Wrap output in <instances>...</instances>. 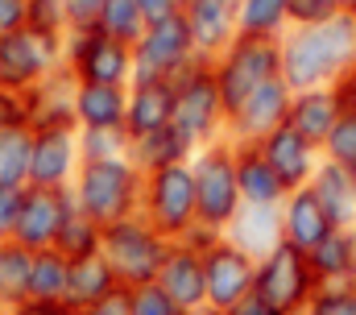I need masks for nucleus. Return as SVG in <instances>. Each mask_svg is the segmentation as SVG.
Listing matches in <instances>:
<instances>
[{
	"instance_id": "obj_1",
	"label": "nucleus",
	"mask_w": 356,
	"mask_h": 315,
	"mask_svg": "<svg viewBox=\"0 0 356 315\" xmlns=\"http://www.w3.org/2000/svg\"><path fill=\"white\" fill-rule=\"evenodd\" d=\"M277 50H282V79L290 91L336 87V79L356 63V21L340 13L323 25H294L286 29Z\"/></svg>"
},
{
	"instance_id": "obj_2",
	"label": "nucleus",
	"mask_w": 356,
	"mask_h": 315,
	"mask_svg": "<svg viewBox=\"0 0 356 315\" xmlns=\"http://www.w3.org/2000/svg\"><path fill=\"white\" fill-rule=\"evenodd\" d=\"M141 187H145V170L133 158L83 162L71 183V199L79 212H88L95 224L108 229L116 220L141 216Z\"/></svg>"
},
{
	"instance_id": "obj_3",
	"label": "nucleus",
	"mask_w": 356,
	"mask_h": 315,
	"mask_svg": "<svg viewBox=\"0 0 356 315\" xmlns=\"http://www.w3.org/2000/svg\"><path fill=\"white\" fill-rule=\"evenodd\" d=\"M170 245L166 236L158 233L145 216H129V220H116L104 229V257L112 266V274L120 278V286H149L158 282L166 257H170Z\"/></svg>"
},
{
	"instance_id": "obj_4",
	"label": "nucleus",
	"mask_w": 356,
	"mask_h": 315,
	"mask_svg": "<svg viewBox=\"0 0 356 315\" xmlns=\"http://www.w3.org/2000/svg\"><path fill=\"white\" fill-rule=\"evenodd\" d=\"M191 174H195V203H199V220L211 229H228L236 220V212L245 208L241 199V183H236V146L211 141L191 158Z\"/></svg>"
},
{
	"instance_id": "obj_5",
	"label": "nucleus",
	"mask_w": 356,
	"mask_h": 315,
	"mask_svg": "<svg viewBox=\"0 0 356 315\" xmlns=\"http://www.w3.org/2000/svg\"><path fill=\"white\" fill-rule=\"evenodd\" d=\"M175 129L195 150L228 137V112L216 91L211 63H195L186 75L175 79Z\"/></svg>"
},
{
	"instance_id": "obj_6",
	"label": "nucleus",
	"mask_w": 356,
	"mask_h": 315,
	"mask_svg": "<svg viewBox=\"0 0 356 315\" xmlns=\"http://www.w3.org/2000/svg\"><path fill=\"white\" fill-rule=\"evenodd\" d=\"M211 75H216V91L224 100V112L232 116L261 83L282 75V50H277V42H266V38H236L211 63Z\"/></svg>"
},
{
	"instance_id": "obj_7",
	"label": "nucleus",
	"mask_w": 356,
	"mask_h": 315,
	"mask_svg": "<svg viewBox=\"0 0 356 315\" xmlns=\"http://www.w3.org/2000/svg\"><path fill=\"white\" fill-rule=\"evenodd\" d=\"M141 216L166 236V240H182V233L199 220L191 162L162 166V170H149V174H145V187H141Z\"/></svg>"
},
{
	"instance_id": "obj_8",
	"label": "nucleus",
	"mask_w": 356,
	"mask_h": 315,
	"mask_svg": "<svg viewBox=\"0 0 356 315\" xmlns=\"http://www.w3.org/2000/svg\"><path fill=\"white\" fill-rule=\"evenodd\" d=\"M195 63H207L199 59L195 50V38L178 17L166 21H149V29L141 33V42L133 46V83L137 79H149V83H175L178 75H186Z\"/></svg>"
},
{
	"instance_id": "obj_9",
	"label": "nucleus",
	"mask_w": 356,
	"mask_h": 315,
	"mask_svg": "<svg viewBox=\"0 0 356 315\" xmlns=\"http://www.w3.org/2000/svg\"><path fill=\"white\" fill-rule=\"evenodd\" d=\"M63 42L67 33H46V29H17L0 38V87L29 91L46 75L63 67Z\"/></svg>"
},
{
	"instance_id": "obj_10",
	"label": "nucleus",
	"mask_w": 356,
	"mask_h": 315,
	"mask_svg": "<svg viewBox=\"0 0 356 315\" xmlns=\"http://www.w3.org/2000/svg\"><path fill=\"white\" fill-rule=\"evenodd\" d=\"M63 67L75 83H133V46L99 33V29H71L63 42Z\"/></svg>"
},
{
	"instance_id": "obj_11",
	"label": "nucleus",
	"mask_w": 356,
	"mask_h": 315,
	"mask_svg": "<svg viewBox=\"0 0 356 315\" xmlns=\"http://www.w3.org/2000/svg\"><path fill=\"white\" fill-rule=\"evenodd\" d=\"M315 291H319V278H315V270H311V261H307L302 249H294V245L282 240L269 257L257 261V286H253V295H261L269 307H277L282 315H302Z\"/></svg>"
},
{
	"instance_id": "obj_12",
	"label": "nucleus",
	"mask_w": 356,
	"mask_h": 315,
	"mask_svg": "<svg viewBox=\"0 0 356 315\" xmlns=\"http://www.w3.org/2000/svg\"><path fill=\"white\" fill-rule=\"evenodd\" d=\"M203 274H207V307L216 312H232L257 286V261L241 253L228 236L203 253Z\"/></svg>"
},
{
	"instance_id": "obj_13",
	"label": "nucleus",
	"mask_w": 356,
	"mask_h": 315,
	"mask_svg": "<svg viewBox=\"0 0 356 315\" xmlns=\"http://www.w3.org/2000/svg\"><path fill=\"white\" fill-rule=\"evenodd\" d=\"M83 166L79 129H38L29 150V187H71Z\"/></svg>"
},
{
	"instance_id": "obj_14",
	"label": "nucleus",
	"mask_w": 356,
	"mask_h": 315,
	"mask_svg": "<svg viewBox=\"0 0 356 315\" xmlns=\"http://www.w3.org/2000/svg\"><path fill=\"white\" fill-rule=\"evenodd\" d=\"M290 87H286V79H269L261 83L232 116H228V141H249V146H257V141H266L273 129H282L286 125V116H290Z\"/></svg>"
},
{
	"instance_id": "obj_15",
	"label": "nucleus",
	"mask_w": 356,
	"mask_h": 315,
	"mask_svg": "<svg viewBox=\"0 0 356 315\" xmlns=\"http://www.w3.org/2000/svg\"><path fill=\"white\" fill-rule=\"evenodd\" d=\"M67 212H71V187H25V208L13 240H21L29 253L54 249Z\"/></svg>"
},
{
	"instance_id": "obj_16",
	"label": "nucleus",
	"mask_w": 356,
	"mask_h": 315,
	"mask_svg": "<svg viewBox=\"0 0 356 315\" xmlns=\"http://www.w3.org/2000/svg\"><path fill=\"white\" fill-rule=\"evenodd\" d=\"M182 21L195 38V50L199 59L216 63L236 38V0H182Z\"/></svg>"
},
{
	"instance_id": "obj_17",
	"label": "nucleus",
	"mask_w": 356,
	"mask_h": 315,
	"mask_svg": "<svg viewBox=\"0 0 356 315\" xmlns=\"http://www.w3.org/2000/svg\"><path fill=\"white\" fill-rule=\"evenodd\" d=\"M257 146H261V154H266V162L273 166V174L282 178V187H286V191L307 187V183L315 178L319 162H323V150H319V146H311V141H307L302 133H294L290 125L273 129L266 141H257Z\"/></svg>"
},
{
	"instance_id": "obj_18",
	"label": "nucleus",
	"mask_w": 356,
	"mask_h": 315,
	"mask_svg": "<svg viewBox=\"0 0 356 315\" xmlns=\"http://www.w3.org/2000/svg\"><path fill=\"white\" fill-rule=\"evenodd\" d=\"M75 79L67 67H58L54 75H46L38 87L25 91L29 104V129H79L75 125Z\"/></svg>"
},
{
	"instance_id": "obj_19",
	"label": "nucleus",
	"mask_w": 356,
	"mask_h": 315,
	"mask_svg": "<svg viewBox=\"0 0 356 315\" xmlns=\"http://www.w3.org/2000/svg\"><path fill=\"white\" fill-rule=\"evenodd\" d=\"M158 286H162L186 315L199 312V307H207L203 253H195L191 245L175 240V245H170V257H166V266H162V274H158Z\"/></svg>"
},
{
	"instance_id": "obj_20",
	"label": "nucleus",
	"mask_w": 356,
	"mask_h": 315,
	"mask_svg": "<svg viewBox=\"0 0 356 315\" xmlns=\"http://www.w3.org/2000/svg\"><path fill=\"white\" fill-rule=\"evenodd\" d=\"M340 116H344V104H340L336 87H307V91H294V95H290V116H286V125H290L294 133H302L311 146L323 150V141L332 137V129H336Z\"/></svg>"
},
{
	"instance_id": "obj_21",
	"label": "nucleus",
	"mask_w": 356,
	"mask_h": 315,
	"mask_svg": "<svg viewBox=\"0 0 356 315\" xmlns=\"http://www.w3.org/2000/svg\"><path fill=\"white\" fill-rule=\"evenodd\" d=\"M282 236H286V245H294V249H302V253H311L323 236L332 233L336 224H332V216L323 212V203L315 199V191L311 187H298V191H290L286 199H282Z\"/></svg>"
},
{
	"instance_id": "obj_22",
	"label": "nucleus",
	"mask_w": 356,
	"mask_h": 315,
	"mask_svg": "<svg viewBox=\"0 0 356 315\" xmlns=\"http://www.w3.org/2000/svg\"><path fill=\"white\" fill-rule=\"evenodd\" d=\"M166 125H175V83H149V79L129 83L124 133L137 141V137H149Z\"/></svg>"
},
{
	"instance_id": "obj_23",
	"label": "nucleus",
	"mask_w": 356,
	"mask_h": 315,
	"mask_svg": "<svg viewBox=\"0 0 356 315\" xmlns=\"http://www.w3.org/2000/svg\"><path fill=\"white\" fill-rule=\"evenodd\" d=\"M236 146V183H241V199L253 208H282V199L290 195L282 187V178L273 174V166L266 162L261 146L249 141H232Z\"/></svg>"
},
{
	"instance_id": "obj_24",
	"label": "nucleus",
	"mask_w": 356,
	"mask_h": 315,
	"mask_svg": "<svg viewBox=\"0 0 356 315\" xmlns=\"http://www.w3.org/2000/svg\"><path fill=\"white\" fill-rule=\"evenodd\" d=\"M224 236L241 249V253H249L253 261H261L269 257L286 236H282V212L277 208H253V203H245L241 212H236V220L224 229Z\"/></svg>"
},
{
	"instance_id": "obj_25",
	"label": "nucleus",
	"mask_w": 356,
	"mask_h": 315,
	"mask_svg": "<svg viewBox=\"0 0 356 315\" xmlns=\"http://www.w3.org/2000/svg\"><path fill=\"white\" fill-rule=\"evenodd\" d=\"M129 87L112 83H79L75 87V125L79 129H124Z\"/></svg>"
},
{
	"instance_id": "obj_26",
	"label": "nucleus",
	"mask_w": 356,
	"mask_h": 315,
	"mask_svg": "<svg viewBox=\"0 0 356 315\" xmlns=\"http://www.w3.org/2000/svg\"><path fill=\"white\" fill-rule=\"evenodd\" d=\"M307 187L315 191V199L323 203V212L332 216L336 229H356V178L348 166H336L323 158Z\"/></svg>"
},
{
	"instance_id": "obj_27",
	"label": "nucleus",
	"mask_w": 356,
	"mask_h": 315,
	"mask_svg": "<svg viewBox=\"0 0 356 315\" xmlns=\"http://www.w3.org/2000/svg\"><path fill=\"white\" fill-rule=\"evenodd\" d=\"M112 291H120V278L112 274L108 257L104 253H91V257H79L71 261V282H67V303L88 312L99 299H108Z\"/></svg>"
},
{
	"instance_id": "obj_28",
	"label": "nucleus",
	"mask_w": 356,
	"mask_h": 315,
	"mask_svg": "<svg viewBox=\"0 0 356 315\" xmlns=\"http://www.w3.org/2000/svg\"><path fill=\"white\" fill-rule=\"evenodd\" d=\"M236 29L241 38L282 42L290 29V0H236Z\"/></svg>"
},
{
	"instance_id": "obj_29",
	"label": "nucleus",
	"mask_w": 356,
	"mask_h": 315,
	"mask_svg": "<svg viewBox=\"0 0 356 315\" xmlns=\"http://www.w3.org/2000/svg\"><path fill=\"white\" fill-rule=\"evenodd\" d=\"M353 253H356V229H332L307 253V261H311V270H315L319 282H348Z\"/></svg>"
},
{
	"instance_id": "obj_30",
	"label": "nucleus",
	"mask_w": 356,
	"mask_h": 315,
	"mask_svg": "<svg viewBox=\"0 0 356 315\" xmlns=\"http://www.w3.org/2000/svg\"><path fill=\"white\" fill-rule=\"evenodd\" d=\"M133 162L149 174V170H162V166H178V162H191L195 158V146L178 133L175 125H166V129H158V133H149V137H137L133 141Z\"/></svg>"
},
{
	"instance_id": "obj_31",
	"label": "nucleus",
	"mask_w": 356,
	"mask_h": 315,
	"mask_svg": "<svg viewBox=\"0 0 356 315\" xmlns=\"http://www.w3.org/2000/svg\"><path fill=\"white\" fill-rule=\"evenodd\" d=\"M33 253L21 240H0V307H17L29 299Z\"/></svg>"
},
{
	"instance_id": "obj_32",
	"label": "nucleus",
	"mask_w": 356,
	"mask_h": 315,
	"mask_svg": "<svg viewBox=\"0 0 356 315\" xmlns=\"http://www.w3.org/2000/svg\"><path fill=\"white\" fill-rule=\"evenodd\" d=\"M54 249H58L67 261L91 257V253H99V249H104V224H95L88 212H79V208H75V199H71V212H67V220H63V229H58Z\"/></svg>"
},
{
	"instance_id": "obj_33",
	"label": "nucleus",
	"mask_w": 356,
	"mask_h": 315,
	"mask_svg": "<svg viewBox=\"0 0 356 315\" xmlns=\"http://www.w3.org/2000/svg\"><path fill=\"white\" fill-rule=\"evenodd\" d=\"M67 282H71V261H67L58 249H42V253H33V270H29V299L58 303V299H67Z\"/></svg>"
},
{
	"instance_id": "obj_34",
	"label": "nucleus",
	"mask_w": 356,
	"mask_h": 315,
	"mask_svg": "<svg viewBox=\"0 0 356 315\" xmlns=\"http://www.w3.org/2000/svg\"><path fill=\"white\" fill-rule=\"evenodd\" d=\"M95 29L108 33V38H116V42H124V46H137L141 33L149 29V21H145V13H141L137 0H108L104 13H99V21H95Z\"/></svg>"
},
{
	"instance_id": "obj_35",
	"label": "nucleus",
	"mask_w": 356,
	"mask_h": 315,
	"mask_svg": "<svg viewBox=\"0 0 356 315\" xmlns=\"http://www.w3.org/2000/svg\"><path fill=\"white\" fill-rule=\"evenodd\" d=\"M29 150H33L29 129L0 133V187H29Z\"/></svg>"
},
{
	"instance_id": "obj_36",
	"label": "nucleus",
	"mask_w": 356,
	"mask_h": 315,
	"mask_svg": "<svg viewBox=\"0 0 356 315\" xmlns=\"http://www.w3.org/2000/svg\"><path fill=\"white\" fill-rule=\"evenodd\" d=\"M79 150L83 162H112L133 154V137L124 129H79Z\"/></svg>"
},
{
	"instance_id": "obj_37",
	"label": "nucleus",
	"mask_w": 356,
	"mask_h": 315,
	"mask_svg": "<svg viewBox=\"0 0 356 315\" xmlns=\"http://www.w3.org/2000/svg\"><path fill=\"white\" fill-rule=\"evenodd\" d=\"M302 315H356V291L348 282H319Z\"/></svg>"
},
{
	"instance_id": "obj_38",
	"label": "nucleus",
	"mask_w": 356,
	"mask_h": 315,
	"mask_svg": "<svg viewBox=\"0 0 356 315\" xmlns=\"http://www.w3.org/2000/svg\"><path fill=\"white\" fill-rule=\"evenodd\" d=\"M323 158L336 162V166H348L356 170V112H344L332 129V137L323 141Z\"/></svg>"
},
{
	"instance_id": "obj_39",
	"label": "nucleus",
	"mask_w": 356,
	"mask_h": 315,
	"mask_svg": "<svg viewBox=\"0 0 356 315\" xmlns=\"http://www.w3.org/2000/svg\"><path fill=\"white\" fill-rule=\"evenodd\" d=\"M129 299H133V315H186L175 299L158 286V282H149V286H133Z\"/></svg>"
},
{
	"instance_id": "obj_40",
	"label": "nucleus",
	"mask_w": 356,
	"mask_h": 315,
	"mask_svg": "<svg viewBox=\"0 0 356 315\" xmlns=\"http://www.w3.org/2000/svg\"><path fill=\"white\" fill-rule=\"evenodd\" d=\"M29 25L46 29V33H71L67 4L63 0H29Z\"/></svg>"
},
{
	"instance_id": "obj_41",
	"label": "nucleus",
	"mask_w": 356,
	"mask_h": 315,
	"mask_svg": "<svg viewBox=\"0 0 356 315\" xmlns=\"http://www.w3.org/2000/svg\"><path fill=\"white\" fill-rule=\"evenodd\" d=\"M340 13H344L340 0H290V29L294 25H323Z\"/></svg>"
},
{
	"instance_id": "obj_42",
	"label": "nucleus",
	"mask_w": 356,
	"mask_h": 315,
	"mask_svg": "<svg viewBox=\"0 0 356 315\" xmlns=\"http://www.w3.org/2000/svg\"><path fill=\"white\" fill-rule=\"evenodd\" d=\"M17 129H29V104H25V91L0 87V133H17ZM29 133H33V129H29Z\"/></svg>"
},
{
	"instance_id": "obj_43",
	"label": "nucleus",
	"mask_w": 356,
	"mask_h": 315,
	"mask_svg": "<svg viewBox=\"0 0 356 315\" xmlns=\"http://www.w3.org/2000/svg\"><path fill=\"white\" fill-rule=\"evenodd\" d=\"M21 208H25V187H0V240L17 236Z\"/></svg>"
},
{
	"instance_id": "obj_44",
	"label": "nucleus",
	"mask_w": 356,
	"mask_h": 315,
	"mask_svg": "<svg viewBox=\"0 0 356 315\" xmlns=\"http://www.w3.org/2000/svg\"><path fill=\"white\" fill-rule=\"evenodd\" d=\"M63 4H67L71 29H95V21H99V13H104L108 0H63Z\"/></svg>"
},
{
	"instance_id": "obj_45",
	"label": "nucleus",
	"mask_w": 356,
	"mask_h": 315,
	"mask_svg": "<svg viewBox=\"0 0 356 315\" xmlns=\"http://www.w3.org/2000/svg\"><path fill=\"white\" fill-rule=\"evenodd\" d=\"M29 25V0H0V38Z\"/></svg>"
},
{
	"instance_id": "obj_46",
	"label": "nucleus",
	"mask_w": 356,
	"mask_h": 315,
	"mask_svg": "<svg viewBox=\"0 0 356 315\" xmlns=\"http://www.w3.org/2000/svg\"><path fill=\"white\" fill-rule=\"evenodd\" d=\"M8 315H83V312H79V307H71L67 299H58V303H46V299H25V303L8 307Z\"/></svg>"
},
{
	"instance_id": "obj_47",
	"label": "nucleus",
	"mask_w": 356,
	"mask_h": 315,
	"mask_svg": "<svg viewBox=\"0 0 356 315\" xmlns=\"http://www.w3.org/2000/svg\"><path fill=\"white\" fill-rule=\"evenodd\" d=\"M220 240H224V233H220V229H211V224H203V220H195V224L182 233V245H191L195 253H207V249H211V245H220Z\"/></svg>"
},
{
	"instance_id": "obj_48",
	"label": "nucleus",
	"mask_w": 356,
	"mask_h": 315,
	"mask_svg": "<svg viewBox=\"0 0 356 315\" xmlns=\"http://www.w3.org/2000/svg\"><path fill=\"white\" fill-rule=\"evenodd\" d=\"M83 315H133V299H129V286L112 291L108 299H99L95 307H88Z\"/></svg>"
},
{
	"instance_id": "obj_49",
	"label": "nucleus",
	"mask_w": 356,
	"mask_h": 315,
	"mask_svg": "<svg viewBox=\"0 0 356 315\" xmlns=\"http://www.w3.org/2000/svg\"><path fill=\"white\" fill-rule=\"evenodd\" d=\"M145 21H166V17H178L182 13V0H137Z\"/></svg>"
},
{
	"instance_id": "obj_50",
	"label": "nucleus",
	"mask_w": 356,
	"mask_h": 315,
	"mask_svg": "<svg viewBox=\"0 0 356 315\" xmlns=\"http://www.w3.org/2000/svg\"><path fill=\"white\" fill-rule=\"evenodd\" d=\"M336 95H340L344 112H356V63H353V67H348L340 79H336Z\"/></svg>"
},
{
	"instance_id": "obj_51",
	"label": "nucleus",
	"mask_w": 356,
	"mask_h": 315,
	"mask_svg": "<svg viewBox=\"0 0 356 315\" xmlns=\"http://www.w3.org/2000/svg\"><path fill=\"white\" fill-rule=\"evenodd\" d=\"M228 315H282V312H277V307H269L261 295H249L245 303H236V307H232Z\"/></svg>"
},
{
	"instance_id": "obj_52",
	"label": "nucleus",
	"mask_w": 356,
	"mask_h": 315,
	"mask_svg": "<svg viewBox=\"0 0 356 315\" xmlns=\"http://www.w3.org/2000/svg\"><path fill=\"white\" fill-rule=\"evenodd\" d=\"M191 315H228V312H216V307H199V312H191Z\"/></svg>"
},
{
	"instance_id": "obj_53",
	"label": "nucleus",
	"mask_w": 356,
	"mask_h": 315,
	"mask_svg": "<svg viewBox=\"0 0 356 315\" xmlns=\"http://www.w3.org/2000/svg\"><path fill=\"white\" fill-rule=\"evenodd\" d=\"M348 286L356 291V253H353V270H348Z\"/></svg>"
},
{
	"instance_id": "obj_54",
	"label": "nucleus",
	"mask_w": 356,
	"mask_h": 315,
	"mask_svg": "<svg viewBox=\"0 0 356 315\" xmlns=\"http://www.w3.org/2000/svg\"><path fill=\"white\" fill-rule=\"evenodd\" d=\"M356 0H340V8H344V13H348V8H353Z\"/></svg>"
},
{
	"instance_id": "obj_55",
	"label": "nucleus",
	"mask_w": 356,
	"mask_h": 315,
	"mask_svg": "<svg viewBox=\"0 0 356 315\" xmlns=\"http://www.w3.org/2000/svg\"><path fill=\"white\" fill-rule=\"evenodd\" d=\"M348 17H353V21H356V4H353V8H348Z\"/></svg>"
},
{
	"instance_id": "obj_56",
	"label": "nucleus",
	"mask_w": 356,
	"mask_h": 315,
	"mask_svg": "<svg viewBox=\"0 0 356 315\" xmlns=\"http://www.w3.org/2000/svg\"><path fill=\"white\" fill-rule=\"evenodd\" d=\"M0 315H8V307H0Z\"/></svg>"
},
{
	"instance_id": "obj_57",
	"label": "nucleus",
	"mask_w": 356,
	"mask_h": 315,
	"mask_svg": "<svg viewBox=\"0 0 356 315\" xmlns=\"http://www.w3.org/2000/svg\"><path fill=\"white\" fill-rule=\"evenodd\" d=\"M353 178H356V170H353Z\"/></svg>"
}]
</instances>
